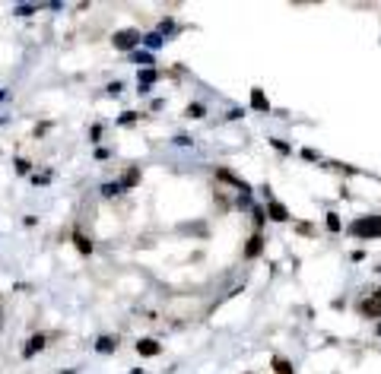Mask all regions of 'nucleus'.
Wrapping results in <instances>:
<instances>
[{
	"label": "nucleus",
	"instance_id": "nucleus-1",
	"mask_svg": "<svg viewBox=\"0 0 381 374\" xmlns=\"http://www.w3.org/2000/svg\"><path fill=\"white\" fill-rule=\"evenodd\" d=\"M356 238H381V216H362L350 225Z\"/></svg>",
	"mask_w": 381,
	"mask_h": 374
},
{
	"label": "nucleus",
	"instance_id": "nucleus-2",
	"mask_svg": "<svg viewBox=\"0 0 381 374\" xmlns=\"http://www.w3.org/2000/svg\"><path fill=\"white\" fill-rule=\"evenodd\" d=\"M115 48H121V51H131V48H137L140 45V32H134V29H124V32H115Z\"/></svg>",
	"mask_w": 381,
	"mask_h": 374
},
{
	"label": "nucleus",
	"instance_id": "nucleus-3",
	"mask_svg": "<svg viewBox=\"0 0 381 374\" xmlns=\"http://www.w3.org/2000/svg\"><path fill=\"white\" fill-rule=\"evenodd\" d=\"M362 314H366V317H381V289L375 292L368 301H362Z\"/></svg>",
	"mask_w": 381,
	"mask_h": 374
},
{
	"label": "nucleus",
	"instance_id": "nucleus-4",
	"mask_svg": "<svg viewBox=\"0 0 381 374\" xmlns=\"http://www.w3.org/2000/svg\"><path fill=\"white\" fill-rule=\"evenodd\" d=\"M42 349H45V336H42V333H38V336H32V340L26 343V349H22V355H26V359H32V355H35V352H42Z\"/></svg>",
	"mask_w": 381,
	"mask_h": 374
},
{
	"label": "nucleus",
	"instance_id": "nucleus-5",
	"mask_svg": "<svg viewBox=\"0 0 381 374\" xmlns=\"http://www.w3.org/2000/svg\"><path fill=\"white\" fill-rule=\"evenodd\" d=\"M137 352L140 355H159V343H156V340H140L137 343Z\"/></svg>",
	"mask_w": 381,
	"mask_h": 374
},
{
	"label": "nucleus",
	"instance_id": "nucleus-6",
	"mask_svg": "<svg viewBox=\"0 0 381 374\" xmlns=\"http://www.w3.org/2000/svg\"><path fill=\"white\" fill-rule=\"evenodd\" d=\"M137 83H140V89H150V86L156 83V70H152V67H146L143 73H140V77H137Z\"/></svg>",
	"mask_w": 381,
	"mask_h": 374
},
{
	"label": "nucleus",
	"instance_id": "nucleus-7",
	"mask_svg": "<svg viewBox=\"0 0 381 374\" xmlns=\"http://www.w3.org/2000/svg\"><path fill=\"white\" fill-rule=\"evenodd\" d=\"M96 349L99 352H115V349H118V340H115V336H102V340L96 343Z\"/></svg>",
	"mask_w": 381,
	"mask_h": 374
},
{
	"label": "nucleus",
	"instance_id": "nucleus-8",
	"mask_svg": "<svg viewBox=\"0 0 381 374\" xmlns=\"http://www.w3.org/2000/svg\"><path fill=\"white\" fill-rule=\"evenodd\" d=\"M261 248H264V238L254 235V238L248 241V248H245V254H248V257H257V254H261Z\"/></svg>",
	"mask_w": 381,
	"mask_h": 374
},
{
	"label": "nucleus",
	"instance_id": "nucleus-9",
	"mask_svg": "<svg viewBox=\"0 0 381 374\" xmlns=\"http://www.w3.org/2000/svg\"><path fill=\"white\" fill-rule=\"evenodd\" d=\"M251 108H257V111H267V98H264V92H261V89H254V92H251Z\"/></svg>",
	"mask_w": 381,
	"mask_h": 374
},
{
	"label": "nucleus",
	"instance_id": "nucleus-10",
	"mask_svg": "<svg viewBox=\"0 0 381 374\" xmlns=\"http://www.w3.org/2000/svg\"><path fill=\"white\" fill-rule=\"evenodd\" d=\"M271 219H277V222L289 219V213H286V207H283V203H271Z\"/></svg>",
	"mask_w": 381,
	"mask_h": 374
},
{
	"label": "nucleus",
	"instance_id": "nucleus-11",
	"mask_svg": "<svg viewBox=\"0 0 381 374\" xmlns=\"http://www.w3.org/2000/svg\"><path fill=\"white\" fill-rule=\"evenodd\" d=\"M143 42H146V48H159V45H162V35H159V32H152V35H146Z\"/></svg>",
	"mask_w": 381,
	"mask_h": 374
},
{
	"label": "nucleus",
	"instance_id": "nucleus-12",
	"mask_svg": "<svg viewBox=\"0 0 381 374\" xmlns=\"http://www.w3.org/2000/svg\"><path fill=\"white\" fill-rule=\"evenodd\" d=\"M137 178H140V172H137V168H131V172L124 174V181H121V187H131V184H137Z\"/></svg>",
	"mask_w": 381,
	"mask_h": 374
},
{
	"label": "nucleus",
	"instance_id": "nucleus-13",
	"mask_svg": "<svg viewBox=\"0 0 381 374\" xmlns=\"http://www.w3.org/2000/svg\"><path fill=\"white\" fill-rule=\"evenodd\" d=\"M73 241H76V248L83 250V254H89V250H92V244H89V241H86V238H83V235H76V238H73Z\"/></svg>",
	"mask_w": 381,
	"mask_h": 374
},
{
	"label": "nucleus",
	"instance_id": "nucleus-14",
	"mask_svg": "<svg viewBox=\"0 0 381 374\" xmlns=\"http://www.w3.org/2000/svg\"><path fill=\"white\" fill-rule=\"evenodd\" d=\"M102 194H105V197H115V194H121V184H105V187H102Z\"/></svg>",
	"mask_w": 381,
	"mask_h": 374
},
{
	"label": "nucleus",
	"instance_id": "nucleus-15",
	"mask_svg": "<svg viewBox=\"0 0 381 374\" xmlns=\"http://www.w3.org/2000/svg\"><path fill=\"white\" fill-rule=\"evenodd\" d=\"M327 229H331V232H337V229H340V219H337V216H333V213L327 216Z\"/></svg>",
	"mask_w": 381,
	"mask_h": 374
},
{
	"label": "nucleus",
	"instance_id": "nucleus-16",
	"mask_svg": "<svg viewBox=\"0 0 381 374\" xmlns=\"http://www.w3.org/2000/svg\"><path fill=\"white\" fill-rule=\"evenodd\" d=\"M187 114H191V118H201L203 108H201V105H191V108H187Z\"/></svg>",
	"mask_w": 381,
	"mask_h": 374
},
{
	"label": "nucleus",
	"instance_id": "nucleus-17",
	"mask_svg": "<svg viewBox=\"0 0 381 374\" xmlns=\"http://www.w3.org/2000/svg\"><path fill=\"white\" fill-rule=\"evenodd\" d=\"M13 13H20V16H29V13H35V7H29V3H26V7H16Z\"/></svg>",
	"mask_w": 381,
	"mask_h": 374
},
{
	"label": "nucleus",
	"instance_id": "nucleus-18",
	"mask_svg": "<svg viewBox=\"0 0 381 374\" xmlns=\"http://www.w3.org/2000/svg\"><path fill=\"white\" fill-rule=\"evenodd\" d=\"M134 57H137V63H143V67H146V63H152L150 54H134Z\"/></svg>",
	"mask_w": 381,
	"mask_h": 374
},
{
	"label": "nucleus",
	"instance_id": "nucleus-19",
	"mask_svg": "<svg viewBox=\"0 0 381 374\" xmlns=\"http://www.w3.org/2000/svg\"><path fill=\"white\" fill-rule=\"evenodd\" d=\"M3 98H7V92H3V89H0V102H3Z\"/></svg>",
	"mask_w": 381,
	"mask_h": 374
},
{
	"label": "nucleus",
	"instance_id": "nucleus-20",
	"mask_svg": "<svg viewBox=\"0 0 381 374\" xmlns=\"http://www.w3.org/2000/svg\"><path fill=\"white\" fill-rule=\"evenodd\" d=\"M0 327H3V308H0Z\"/></svg>",
	"mask_w": 381,
	"mask_h": 374
},
{
	"label": "nucleus",
	"instance_id": "nucleus-21",
	"mask_svg": "<svg viewBox=\"0 0 381 374\" xmlns=\"http://www.w3.org/2000/svg\"><path fill=\"white\" fill-rule=\"evenodd\" d=\"M378 336H381V324H378Z\"/></svg>",
	"mask_w": 381,
	"mask_h": 374
}]
</instances>
